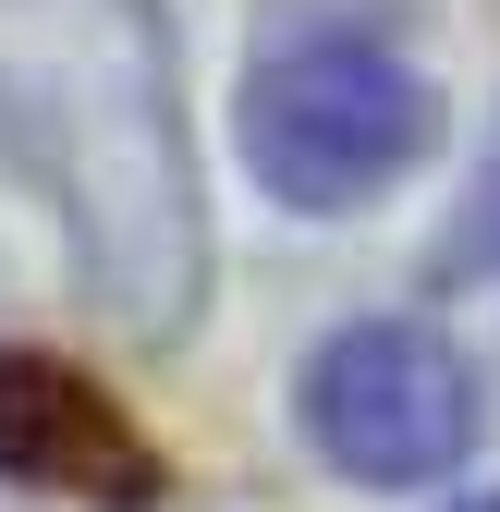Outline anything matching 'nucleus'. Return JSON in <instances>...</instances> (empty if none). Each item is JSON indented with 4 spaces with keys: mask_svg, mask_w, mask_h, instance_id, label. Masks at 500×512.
<instances>
[{
    "mask_svg": "<svg viewBox=\"0 0 500 512\" xmlns=\"http://www.w3.org/2000/svg\"><path fill=\"white\" fill-rule=\"evenodd\" d=\"M0 159L49 196L74 281L135 342L196 330L208 183L159 0H0Z\"/></svg>",
    "mask_w": 500,
    "mask_h": 512,
    "instance_id": "obj_1",
    "label": "nucleus"
},
{
    "mask_svg": "<svg viewBox=\"0 0 500 512\" xmlns=\"http://www.w3.org/2000/svg\"><path fill=\"white\" fill-rule=\"evenodd\" d=\"M476 256H500V171H488V220H476Z\"/></svg>",
    "mask_w": 500,
    "mask_h": 512,
    "instance_id": "obj_5",
    "label": "nucleus"
},
{
    "mask_svg": "<svg viewBox=\"0 0 500 512\" xmlns=\"http://www.w3.org/2000/svg\"><path fill=\"white\" fill-rule=\"evenodd\" d=\"M452 512H500V488H464V500H452Z\"/></svg>",
    "mask_w": 500,
    "mask_h": 512,
    "instance_id": "obj_6",
    "label": "nucleus"
},
{
    "mask_svg": "<svg viewBox=\"0 0 500 512\" xmlns=\"http://www.w3.org/2000/svg\"><path fill=\"white\" fill-rule=\"evenodd\" d=\"M244 171L269 183V208L293 220H354L366 196L440 147V86L403 49V25L342 13V0H293V13L244 49Z\"/></svg>",
    "mask_w": 500,
    "mask_h": 512,
    "instance_id": "obj_2",
    "label": "nucleus"
},
{
    "mask_svg": "<svg viewBox=\"0 0 500 512\" xmlns=\"http://www.w3.org/2000/svg\"><path fill=\"white\" fill-rule=\"evenodd\" d=\"M0 476L49 488V500H86V512H159L171 500V452L86 366H61L37 342H0Z\"/></svg>",
    "mask_w": 500,
    "mask_h": 512,
    "instance_id": "obj_4",
    "label": "nucleus"
},
{
    "mask_svg": "<svg viewBox=\"0 0 500 512\" xmlns=\"http://www.w3.org/2000/svg\"><path fill=\"white\" fill-rule=\"evenodd\" d=\"M293 427L342 488H452L488 439V391L440 317H342L293 366Z\"/></svg>",
    "mask_w": 500,
    "mask_h": 512,
    "instance_id": "obj_3",
    "label": "nucleus"
}]
</instances>
